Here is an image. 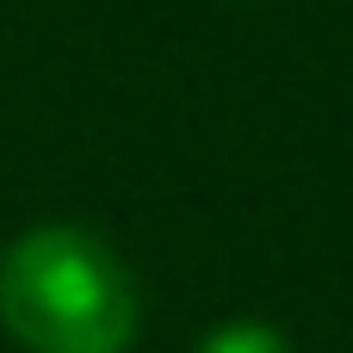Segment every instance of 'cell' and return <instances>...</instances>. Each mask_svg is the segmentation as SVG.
<instances>
[{"mask_svg": "<svg viewBox=\"0 0 353 353\" xmlns=\"http://www.w3.org/2000/svg\"><path fill=\"white\" fill-rule=\"evenodd\" d=\"M0 329L25 353H130L143 292L93 230L37 223L0 248Z\"/></svg>", "mask_w": 353, "mask_h": 353, "instance_id": "cell-1", "label": "cell"}, {"mask_svg": "<svg viewBox=\"0 0 353 353\" xmlns=\"http://www.w3.org/2000/svg\"><path fill=\"white\" fill-rule=\"evenodd\" d=\"M192 353H298V347H292L285 329H273L261 316H230V323H217Z\"/></svg>", "mask_w": 353, "mask_h": 353, "instance_id": "cell-2", "label": "cell"}]
</instances>
